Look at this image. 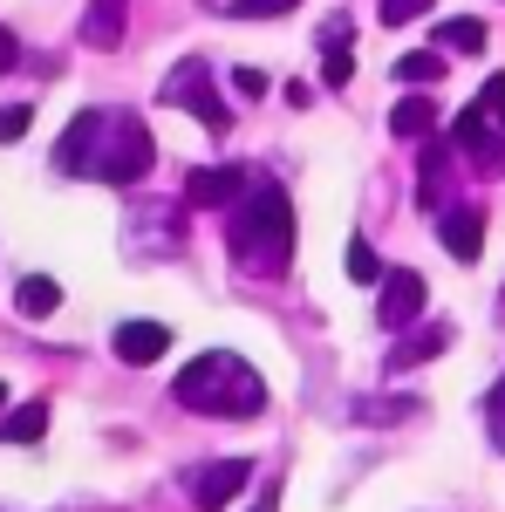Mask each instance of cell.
Segmentation results:
<instances>
[{
  "label": "cell",
  "mask_w": 505,
  "mask_h": 512,
  "mask_svg": "<svg viewBox=\"0 0 505 512\" xmlns=\"http://www.w3.org/2000/svg\"><path fill=\"white\" fill-rule=\"evenodd\" d=\"M478 117H485V123H499V130H505V69H499L492 82H485V89H478Z\"/></svg>",
  "instance_id": "obj_20"
},
{
  "label": "cell",
  "mask_w": 505,
  "mask_h": 512,
  "mask_svg": "<svg viewBox=\"0 0 505 512\" xmlns=\"http://www.w3.org/2000/svg\"><path fill=\"white\" fill-rule=\"evenodd\" d=\"M349 41H355L349 14H328V21H321V55H328V48H349Z\"/></svg>",
  "instance_id": "obj_23"
},
{
  "label": "cell",
  "mask_w": 505,
  "mask_h": 512,
  "mask_svg": "<svg viewBox=\"0 0 505 512\" xmlns=\"http://www.w3.org/2000/svg\"><path fill=\"white\" fill-rule=\"evenodd\" d=\"M233 89L246 103H260V96H267V76H260V69H233Z\"/></svg>",
  "instance_id": "obj_24"
},
{
  "label": "cell",
  "mask_w": 505,
  "mask_h": 512,
  "mask_svg": "<svg viewBox=\"0 0 505 512\" xmlns=\"http://www.w3.org/2000/svg\"><path fill=\"white\" fill-rule=\"evenodd\" d=\"M492 437H499V451H505V417H492Z\"/></svg>",
  "instance_id": "obj_28"
},
{
  "label": "cell",
  "mask_w": 505,
  "mask_h": 512,
  "mask_svg": "<svg viewBox=\"0 0 505 512\" xmlns=\"http://www.w3.org/2000/svg\"><path fill=\"white\" fill-rule=\"evenodd\" d=\"M499 315H505V294H499Z\"/></svg>",
  "instance_id": "obj_30"
},
{
  "label": "cell",
  "mask_w": 505,
  "mask_h": 512,
  "mask_svg": "<svg viewBox=\"0 0 505 512\" xmlns=\"http://www.w3.org/2000/svg\"><path fill=\"white\" fill-rule=\"evenodd\" d=\"M424 301H430V287L417 267H389L383 287H376V321H383L389 335H410L424 321Z\"/></svg>",
  "instance_id": "obj_5"
},
{
  "label": "cell",
  "mask_w": 505,
  "mask_h": 512,
  "mask_svg": "<svg viewBox=\"0 0 505 512\" xmlns=\"http://www.w3.org/2000/svg\"><path fill=\"white\" fill-rule=\"evenodd\" d=\"M185 198H192V205H226V212H233L239 198H246V178H239L233 164H205V171L185 178Z\"/></svg>",
  "instance_id": "obj_10"
},
{
  "label": "cell",
  "mask_w": 505,
  "mask_h": 512,
  "mask_svg": "<svg viewBox=\"0 0 505 512\" xmlns=\"http://www.w3.org/2000/svg\"><path fill=\"white\" fill-rule=\"evenodd\" d=\"M110 349H117L123 369H151V362L171 355V328H164V321H117Z\"/></svg>",
  "instance_id": "obj_7"
},
{
  "label": "cell",
  "mask_w": 505,
  "mask_h": 512,
  "mask_svg": "<svg viewBox=\"0 0 505 512\" xmlns=\"http://www.w3.org/2000/svg\"><path fill=\"white\" fill-rule=\"evenodd\" d=\"M437 0H376V14H383V28H403V21H417V14H430Z\"/></svg>",
  "instance_id": "obj_19"
},
{
  "label": "cell",
  "mask_w": 505,
  "mask_h": 512,
  "mask_svg": "<svg viewBox=\"0 0 505 512\" xmlns=\"http://www.w3.org/2000/svg\"><path fill=\"white\" fill-rule=\"evenodd\" d=\"M444 48H451V55H478V48H485V28H478V21H471V14H458V21H444Z\"/></svg>",
  "instance_id": "obj_17"
},
{
  "label": "cell",
  "mask_w": 505,
  "mask_h": 512,
  "mask_svg": "<svg viewBox=\"0 0 505 512\" xmlns=\"http://www.w3.org/2000/svg\"><path fill=\"white\" fill-rule=\"evenodd\" d=\"M383 274H389V267H383V253H376L369 239L355 233V239H349V280H362V287H383Z\"/></svg>",
  "instance_id": "obj_15"
},
{
  "label": "cell",
  "mask_w": 505,
  "mask_h": 512,
  "mask_svg": "<svg viewBox=\"0 0 505 512\" xmlns=\"http://www.w3.org/2000/svg\"><path fill=\"white\" fill-rule=\"evenodd\" d=\"M437 233H444V253L471 267L478 253H485V212L478 205H458V212H437Z\"/></svg>",
  "instance_id": "obj_8"
},
{
  "label": "cell",
  "mask_w": 505,
  "mask_h": 512,
  "mask_svg": "<svg viewBox=\"0 0 505 512\" xmlns=\"http://www.w3.org/2000/svg\"><path fill=\"white\" fill-rule=\"evenodd\" d=\"M171 396H178L185 410H205V417H260V410H267V383L253 376V362H239V355H226V349L185 362V369L171 376Z\"/></svg>",
  "instance_id": "obj_3"
},
{
  "label": "cell",
  "mask_w": 505,
  "mask_h": 512,
  "mask_svg": "<svg viewBox=\"0 0 505 512\" xmlns=\"http://www.w3.org/2000/svg\"><path fill=\"white\" fill-rule=\"evenodd\" d=\"M157 103H171V110H192L212 137H226L233 130V117H226V96L212 89V62H198V55H185L171 76H164V89H157Z\"/></svg>",
  "instance_id": "obj_4"
},
{
  "label": "cell",
  "mask_w": 505,
  "mask_h": 512,
  "mask_svg": "<svg viewBox=\"0 0 505 512\" xmlns=\"http://www.w3.org/2000/svg\"><path fill=\"white\" fill-rule=\"evenodd\" d=\"M444 349H451V321H417V328L389 349V369H396V376H403V369H424L430 355H444Z\"/></svg>",
  "instance_id": "obj_9"
},
{
  "label": "cell",
  "mask_w": 505,
  "mask_h": 512,
  "mask_svg": "<svg viewBox=\"0 0 505 512\" xmlns=\"http://www.w3.org/2000/svg\"><path fill=\"white\" fill-rule=\"evenodd\" d=\"M55 308H62V287H55L48 274H28L21 287H14V315H28V321H48Z\"/></svg>",
  "instance_id": "obj_13"
},
{
  "label": "cell",
  "mask_w": 505,
  "mask_h": 512,
  "mask_svg": "<svg viewBox=\"0 0 505 512\" xmlns=\"http://www.w3.org/2000/svg\"><path fill=\"white\" fill-rule=\"evenodd\" d=\"M0 410H7V383H0Z\"/></svg>",
  "instance_id": "obj_29"
},
{
  "label": "cell",
  "mask_w": 505,
  "mask_h": 512,
  "mask_svg": "<svg viewBox=\"0 0 505 512\" xmlns=\"http://www.w3.org/2000/svg\"><path fill=\"white\" fill-rule=\"evenodd\" d=\"M492 417H505V376H499V390H492Z\"/></svg>",
  "instance_id": "obj_27"
},
{
  "label": "cell",
  "mask_w": 505,
  "mask_h": 512,
  "mask_svg": "<svg viewBox=\"0 0 505 512\" xmlns=\"http://www.w3.org/2000/svg\"><path fill=\"white\" fill-rule=\"evenodd\" d=\"M253 512H280V478H267V492L253 499Z\"/></svg>",
  "instance_id": "obj_26"
},
{
  "label": "cell",
  "mask_w": 505,
  "mask_h": 512,
  "mask_svg": "<svg viewBox=\"0 0 505 512\" xmlns=\"http://www.w3.org/2000/svg\"><path fill=\"white\" fill-rule=\"evenodd\" d=\"M41 431H48V403H41V396L0 417V437H7V444H41Z\"/></svg>",
  "instance_id": "obj_14"
},
{
  "label": "cell",
  "mask_w": 505,
  "mask_h": 512,
  "mask_svg": "<svg viewBox=\"0 0 505 512\" xmlns=\"http://www.w3.org/2000/svg\"><path fill=\"white\" fill-rule=\"evenodd\" d=\"M151 164H157V144L144 130V117H130V110H82L55 144V171H69V178L137 185V178H151Z\"/></svg>",
  "instance_id": "obj_1"
},
{
  "label": "cell",
  "mask_w": 505,
  "mask_h": 512,
  "mask_svg": "<svg viewBox=\"0 0 505 512\" xmlns=\"http://www.w3.org/2000/svg\"><path fill=\"white\" fill-rule=\"evenodd\" d=\"M123 28H130V0H89V14H82V41L89 48H117L123 41Z\"/></svg>",
  "instance_id": "obj_11"
},
{
  "label": "cell",
  "mask_w": 505,
  "mask_h": 512,
  "mask_svg": "<svg viewBox=\"0 0 505 512\" xmlns=\"http://www.w3.org/2000/svg\"><path fill=\"white\" fill-rule=\"evenodd\" d=\"M28 123H35V110H28V103H7V110H0V144L28 137Z\"/></svg>",
  "instance_id": "obj_22"
},
{
  "label": "cell",
  "mask_w": 505,
  "mask_h": 512,
  "mask_svg": "<svg viewBox=\"0 0 505 512\" xmlns=\"http://www.w3.org/2000/svg\"><path fill=\"white\" fill-rule=\"evenodd\" d=\"M349 76H355V55L349 48H328V55H321V82H328V89H349Z\"/></svg>",
  "instance_id": "obj_21"
},
{
  "label": "cell",
  "mask_w": 505,
  "mask_h": 512,
  "mask_svg": "<svg viewBox=\"0 0 505 512\" xmlns=\"http://www.w3.org/2000/svg\"><path fill=\"white\" fill-rule=\"evenodd\" d=\"M396 82H444V55H437V48L403 55V62H396Z\"/></svg>",
  "instance_id": "obj_16"
},
{
  "label": "cell",
  "mask_w": 505,
  "mask_h": 512,
  "mask_svg": "<svg viewBox=\"0 0 505 512\" xmlns=\"http://www.w3.org/2000/svg\"><path fill=\"white\" fill-rule=\"evenodd\" d=\"M253 485V458H219V465H198L192 472V506L198 512H226Z\"/></svg>",
  "instance_id": "obj_6"
},
{
  "label": "cell",
  "mask_w": 505,
  "mask_h": 512,
  "mask_svg": "<svg viewBox=\"0 0 505 512\" xmlns=\"http://www.w3.org/2000/svg\"><path fill=\"white\" fill-rule=\"evenodd\" d=\"M437 117H444V110H437V96H403V103L389 110V137H403V144H410V137H430Z\"/></svg>",
  "instance_id": "obj_12"
},
{
  "label": "cell",
  "mask_w": 505,
  "mask_h": 512,
  "mask_svg": "<svg viewBox=\"0 0 505 512\" xmlns=\"http://www.w3.org/2000/svg\"><path fill=\"white\" fill-rule=\"evenodd\" d=\"M14 62H21V41H14V35H7V28H0V76H7Z\"/></svg>",
  "instance_id": "obj_25"
},
{
  "label": "cell",
  "mask_w": 505,
  "mask_h": 512,
  "mask_svg": "<svg viewBox=\"0 0 505 512\" xmlns=\"http://www.w3.org/2000/svg\"><path fill=\"white\" fill-rule=\"evenodd\" d=\"M287 7H301V0H226V14H239V21H273Z\"/></svg>",
  "instance_id": "obj_18"
},
{
  "label": "cell",
  "mask_w": 505,
  "mask_h": 512,
  "mask_svg": "<svg viewBox=\"0 0 505 512\" xmlns=\"http://www.w3.org/2000/svg\"><path fill=\"white\" fill-rule=\"evenodd\" d=\"M226 246H233L239 274H253V280L287 274V260H294V205H287V192L280 185H253L226 212Z\"/></svg>",
  "instance_id": "obj_2"
}]
</instances>
